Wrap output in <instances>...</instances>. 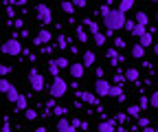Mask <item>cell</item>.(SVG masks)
<instances>
[{
    "instance_id": "cell-1",
    "label": "cell",
    "mask_w": 158,
    "mask_h": 132,
    "mask_svg": "<svg viewBox=\"0 0 158 132\" xmlns=\"http://www.w3.org/2000/svg\"><path fill=\"white\" fill-rule=\"evenodd\" d=\"M99 11H101V18H103V27L108 31H118V29H125L127 24V18L123 11L118 9H110V5H101L99 7Z\"/></svg>"
},
{
    "instance_id": "cell-2",
    "label": "cell",
    "mask_w": 158,
    "mask_h": 132,
    "mask_svg": "<svg viewBox=\"0 0 158 132\" xmlns=\"http://www.w3.org/2000/svg\"><path fill=\"white\" fill-rule=\"evenodd\" d=\"M48 92H51V97H53V99L64 97L66 92H68V84H66V79H62V77H53V84H51Z\"/></svg>"
},
{
    "instance_id": "cell-3",
    "label": "cell",
    "mask_w": 158,
    "mask_h": 132,
    "mask_svg": "<svg viewBox=\"0 0 158 132\" xmlns=\"http://www.w3.org/2000/svg\"><path fill=\"white\" fill-rule=\"evenodd\" d=\"M35 18H37V22H40V24L48 27V24L53 22V11H51L44 2H40V5L35 7Z\"/></svg>"
},
{
    "instance_id": "cell-4",
    "label": "cell",
    "mask_w": 158,
    "mask_h": 132,
    "mask_svg": "<svg viewBox=\"0 0 158 132\" xmlns=\"http://www.w3.org/2000/svg\"><path fill=\"white\" fill-rule=\"evenodd\" d=\"M27 77H29V84H31L33 92H42V90H44V77H42L35 68H31V70L27 73Z\"/></svg>"
},
{
    "instance_id": "cell-5",
    "label": "cell",
    "mask_w": 158,
    "mask_h": 132,
    "mask_svg": "<svg viewBox=\"0 0 158 132\" xmlns=\"http://www.w3.org/2000/svg\"><path fill=\"white\" fill-rule=\"evenodd\" d=\"M2 53L5 55H20L22 53V44H20L18 37H9V40L2 44Z\"/></svg>"
},
{
    "instance_id": "cell-6",
    "label": "cell",
    "mask_w": 158,
    "mask_h": 132,
    "mask_svg": "<svg viewBox=\"0 0 158 132\" xmlns=\"http://www.w3.org/2000/svg\"><path fill=\"white\" fill-rule=\"evenodd\" d=\"M94 90H97V95L99 97H110V90H112V84L108 79H94Z\"/></svg>"
},
{
    "instance_id": "cell-7",
    "label": "cell",
    "mask_w": 158,
    "mask_h": 132,
    "mask_svg": "<svg viewBox=\"0 0 158 132\" xmlns=\"http://www.w3.org/2000/svg\"><path fill=\"white\" fill-rule=\"evenodd\" d=\"M68 70H70V77L73 79H81L84 73H86V66H84V62H73Z\"/></svg>"
},
{
    "instance_id": "cell-8",
    "label": "cell",
    "mask_w": 158,
    "mask_h": 132,
    "mask_svg": "<svg viewBox=\"0 0 158 132\" xmlns=\"http://www.w3.org/2000/svg\"><path fill=\"white\" fill-rule=\"evenodd\" d=\"M51 40H53V33H51L48 29H42V31H40V35L33 40V44H37V46H40V44H48Z\"/></svg>"
},
{
    "instance_id": "cell-9",
    "label": "cell",
    "mask_w": 158,
    "mask_h": 132,
    "mask_svg": "<svg viewBox=\"0 0 158 132\" xmlns=\"http://www.w3.org/2000/svg\"><path fill=\"white\" fill-rule=\"evenodd\" d=\"M114 128H116V119H108L97 126V132H116Z\"/></svg>"
},
{
    "instance_id": "cell-10",
    "label": "cell",
    "mask_w": 158,
    "mask_h": 132,
    "mask_svg": "<svg viewBox=\"0 0 158 132\" xmlns=\"http://www.w3.org/2000/svg\"><path fill=\"white\" fill-rule=\"evenodd\" d=\"M57 132H77V128H75L68 119H64V117H62V119L57 121Z\"/></svg>"
},
{
    "instance_id": "cell-11",
    "label": "cell",
    "mask_w": 158,
    "mask_h": 132,
    "mask_svg": "<svg viewBox=\"0 0 158 132\" xmlns=\"http://www.w3.org/2000/svg\"><path fill=\"white\" fill-rule=\"evenodd\" d=\"M81 62H84V66H86V68L94 66V64H97V55H94V51H84V57H81Z\"/></svg>"
},
{
    "instance_id": "cell-12",
    "label": "cell",
    "mask_w": 158,
    "mask_h": 132,
    "mask_svg": "<svg viewBox=\"0 0 158 132\" xmlns=\"http://www.w3.org/2000/svg\"><path fill=\"white\" fill-rule=\"evenodd\" d=\"M77 97L81 101H86V104H90V106H94L99 101V95H92V92H77Z\"/></svg>"
},
{
    "instance_id": "cell-13",
    "label": "cell",
    "mask_w": 158,
    "mask_h": 132,
    "mask_svg": "<svg viewBox=\"0 0 158 132\" xmlns=\"http://www.w3.org/2000/svg\"><path fill=\"white\" fill-rule=\"evenodd\" d=\"M110 97H116L118 101H125V95H123V88H121V84H112Z\"/></svg>"
},
{
    "instance_id": "cell-14",
    "label": "cell",
    "mask_w": 158,
    "mask_h": 132,
    "mask_svg": "<svg viewBox=\"0 0 158 132\" xmlns=\"http://www.w3.org/2000/svg\"><path fill=\"white\" fill-rule=\"evenodd\" d=\"M125 79H130V82H138V79H141V70L134 68V66H130V68L125 70Z\"/></svg>"
},
{
    "instance_id": "cell-15",
    "label": "cell",
    "mask_w": 158,
    "mask_h": 132,
    "mask_svg": "<svg viewBox=\"0 0 158 132\" xmlns=\"http://www.w3.org/2000/svg\"><path fill=\"white\" fill-rule=\"evenodd\" d=\"M5 97H7L11 104H18V99H20V92H18V88H15L13 84H11V88H9V92H7Z\"/></svg>"
},
{
    "instance_id": "cell-16",
    "label": "cell",
    "mask_w": 158,
    "mask_h": 132,
    "mask_svg": "<svg viewBox=\"0 0 158 132\" xmlns=\"http://www.w3.org/2000/svg\"><path fill=\"white\" fill-rule=\"evenodd\" d=\"M136 24H141V27H147V22H149V18H147V13L145 11H136Z\"/></svg>"
},
{
    "instance_id": "cell-17",
    "label": "cell",
    "mask_w": 158,
    "mask_h": 132,
    "mask_svg": "<svg viewBox=\"0 0 158 132\" xmlns=\"http://www.w3.org/2000/svg\"><path fill=\"white\" fill-rule=\"evenodd\" d=\"M143 55H145V46H141V44H132V57L141 60Z\"/></svg>"
},
{
    "instance_id": "cell-18",
    "label": "cell",
    "mask_w": 158,
    "mask_h": 132,
    "mask_svg": "<svg viewBox=\"0 0 158 132\" xmlns=\"http://www.w3.org/2000/svg\"><path fill=\"white\" fill-rule=\"evenodd\" d=\"M75 9H77V7L73 5V0H64V2H62V11H64L66 15H73Z\"/></svg>"
},
{
    "instance_id": "cell-19",
    "label": "cell",
    "mask_w": 158,
    "mask_h": 132,
    "mask_svg": "<svg viewBox=\"0 0 158 132\" xmlns=\"http://www.w3.org/2000/svg\"><path fill=\"white\" fill-rule=\"evenodd\" d=\"M138 44H141V46H145V49H147L149 44H154V37H152V33L147 31L145 35H141V37H138Z\"/></svg>"
},
{
    "instance_id": "cell-20",
    "label": "cell",
    "mask_w": 158,
    "mask_h": 132,
    "mask_svg": "<svg viewBox=\"0 0 158 132\" xmlns=\"http://www.w3.org/2000/svg\"><path fill=\"white\" fill-rule=\"evenodd\" d=\"M141 106H138V104H132V106H127V115L130 117H141Z\"/></svg>"
},
{
    "instance_id": "cell-21",
    "label": "cell",
    "mask_w": 158,
    "mask_h": 132,
    "mask_svg": "<svg viewBox=\"0 0 158 132\" xmlns=\"http://www.w3.org/2000/svg\"><path fill=\"white\" fill-rule=\"evenodd\" d=\"M130 9H134V0H121V5H118V11L127 13Z\"/></svg>"
},
{
    "instance_id": "cell-22",
    "label": "cell",
    "mask_w": 158,
    "mask_h": 132,
    "mask_svg": "<svg viewBox=\"0 0 158 132\" xmlns=\"http://www.w3.org/2000/svg\"><path fill=\"white\" fill-rule=\"evenodd\" d=\"M75 35H77V40H79V42H81V44H86V42H88V33H86V31H84L81 27H77V31H75Z\"/></svg>"
},
{
    "instance_id": "cell-23",
    "label": "cell",
    "mask_w": 158,
    "mask_h": 132,
    "mask_svg": "<svg viewBox=\"0 0 158 132\" xmlns=\"http://www.w3.org/2000/svg\"><path fill=\"white\" fill-rule=\"evenodd\" d=\"M27 101H29V95H20V99L15 104V110H27Z\"/></svg>"
},
{
    "instance_id": "cell-24",
    "label": "cell",
    "mask_w": 158,
    "mask_h": 132,
    "mask_svg": "<svg viewBox=\"0 0 158 132\" xmlns=\"http://www.w3.org/2000/svg\"><path fill=\"white\" fill-rule=\"evenodd\" d=\"M106 55H108L110 60H114L112 64H118V62H121V55L116 53V49H108V53H106Z\"/></svg>"
},
{
    "instance_id": "cell-25",
    "label": "cell",
    "mask_w": 158,
    "mask_h": 132,
    "mask_svg": "<svg viewBox=\"0 0 158 132\" xmlns=\"http://www.w3.org/2000/svg\"><path fill=\"white\" fill-rule=\"evenodd\" d=\"M130 33H132L134 37H141V35H145V33H147V29H145V27H141V24H136Z\"/></svg>"
},
{
    "instance_id": "cell-26",
    "label": "cell",
    "mask_w": 158,
    "mask_h": 132,
    "mask_svg": "<svg viewBox=\"0 0 158 132\" xmlns=\"http://www.w3.org/2000/svg\"><path fill=\"white\" fill-rule=\"evenodd\" d=\"M92 37H94V42H97V46H103V44H106V37H108V35L99 31V33H94Z\"/></svg>"
},
{
    "instance_id": "cell-27",
    "label": "cell",
    "mask_w": 158,
    "mask_h": 132,
    "mask_svg": "<svg viewBox=\"0 0 158 132\" xmlns=\"http://www.w3.org/2000/svg\"><path fill=\"white\" fill-rule=\"evenodd\" d=\"M84 24H88V27H90V33H92V35L101 31V29L97 27V22H94V20H90V18H86V20H84Z\"/></svg>"
},
{
    "instance_id": "cell-28",
    "label": "cell",
    "mask_w": 158,
    "mask_h": 132,
    "mask_svg": "<svg viewBox=\"0 0 158 132\" xmlns=\"http://www.w3.org/2000/svg\"><path fill=\"white\" fill-rule=\"evenodd\" d=\"M48 70H51V75H53V77H59V66H57V62H55V60L48 64Z\"/></svg>"
},
{
    "instance_id": "cell-29",
    "label": "cell",
    "mask_w": 158,
    "mask_h": 132,
    "mask_svg": "<svg viewBox=\"0 0 158 132\" xmlns=\"http://www.w3.org/2000/svg\"><path fill=\"white\" fill-rule=\"evenodd\" d=\"M55 62H57V66H59V68H62V70H64V68H70V62H68L66 57H57Z\"/></svg>"
},
{
    "instance_id": "cell-30",
    "label": "cell",
    "mask_w": 158,
    "mask_h": 132,
    "mask_svg": "<svg viewBox=\"0 0 158 132\" xmlns=\"http://www.w3.org/2000/svg\"><path fill=\"white\" fill-rule=\"evenodd\" d=\"M149 106L152 108H158V90H154L152 95H149Z\"/></svg>"
},
{
    "instance_id": "cell-31",
    "label": "cell",
    "mask_w": 158,
    "mask_h": 132,
    "mask_svg": "<svg viewBox=\"0 0 158 132\" xmlns=\"http://www.w3.org/2000/svg\"><path fill=\"white\" fill-rule=\"evenodd\" d=\"M9 88H11L9 79H0V90H2V95H7V92H9Z\"/></svg>"
},
{
    "instance_id": "cell-32",
    "label": "cell",
    "mask_w": 158,
    "mask_h": 132,
    "mask_svg": "<svg viewBox=\"0 0 158 132\" xmlns=\"http://www.w3.org/2000/svg\"><path fill=\"white\" fill-rule=\"evenodd\" d=\"M24 117H27V121H33V119L37 117V112H35L33 108H27V110H24Z\"/></svg>"
},
{
    "instance_id": "cell-33",
    "label": "cell",
    "mask_w": 158,
    "mask_h": 132,
    "mask_svg": "<svg viewBox=\"0 0 158 132\" xmlns=\"http://www.w3.org/2000/svg\"><path fill=\"white\" fill-rule=\"evenodd\" d=\"M53 115H57L59 119H62V117L66 115V108H62V106H55V108H53Z\"/></svg>"
},
{
    "instance_id": "cell-34",
    "label": "cell",
    "mask_w": 158,
    "mask_h": 132,
    "mask_svg": "<svg viewBox=\"0 0 158 132\" xmlns=\"http://www.w3.org/2000/svg\"><path fill=\"white\" fill-rule=\"evenodd\" d=\"M138 106H141V110H147L149 108V97H141L138 99Z\"/></svg>"
},
{
    "instance_id": "cell-35",
    "label": "cell",
    "mask_w": 158,
    "mask_h": 132,
    "mask_svg": "<svg viewBox=\"0 0 158 132\" xmlns=\"http://www.w3.org/2000/svg\"><path fill=\"white\" fill-rule=\"evenodd\" d=\"M114 119H116V123H125L127 121V112H118V115H114Z\"/></svg>"
},
{
    "instance_id": "cell-36",
    "label": "cell",
    "mask_w": 158,
    "mask_h": 132,
    "mask_svg": "<svg viewBox=\"0 0 158 132\" xmlns=\"http://www.w3.org/2000/svg\"><path fill=\"white\" fill-rule=\"evenodd\" d=\"M57 46H59V49H66V46H68V42H66V37H64V35H59V37H57Z\"/></svg>"
},
{
    "instance_id": "cell-37",
    "label": "cell",
    "mask_w": 158,
    "mask_h": 132,
    "mask_svg": "<svg viewBox=\"0 0 158 132\" xmlns=\"http://www.w3.org/2000/svg\"><path fill=\"white\" fill-rule=\"evenodd\" d=\"M125 82V73H116L114 75V84H123Z\"/></svg>"
},
{
    "instance_id": "cell-38",
    "label": "cell",
    "mask_w": 158,
    "mask_h": 132,
    "mask_svg": "<svg viewBox=\"0 0 158 132\" xmlns=\"http://www.w3.org/2000/svg\"><path fill=\"white\" fill-rule=\"evenodd\" d=\"M149 126V119L147 117H138V128H147Z\"/></svg>"
},
{
    "instance_id": "cell-39",
    "label": "cell",
    "mask_w": 158,
    "mask_h": 132,
    "mask_svg": "<svg viewBox=\"0 0 158 132\" xmlns=\"http://www.w3.org/2000/svg\"><path fill=\"white\" fill-rule=\"evenodd\" d=\"M0 73H2V77H7V75L11 73V66H7V64H2V66H0Z\"/></svg>"
},
{
    "instance_id": "cell-40",
    "label": "cell",
    "mask_w": 158,
    "mask_h": 132,
    "mask_svg": "<svg viewBox=\"0 0 158 132\" xmlns=\"http://www.w3.org/2000/svg\"><path fill=\"white\" fill-rule=\"evenodd\" d=\"M73 5L79 7V9H86V0H73Z\"/></svg>"
},
{
    "instance_id": "cell-41",
    "label": "cell",
    "mask_w": 158,
    "mask_h": 132,
    "mask_svg": "<svg viewBox=\"0 0 158 132\" xmlns=\"http://www.w3.org/2000/svg\"><path fill=\"white\" fill-rule=\"evenodd\" d=\"M114 44H116V49H123V46H125V40H121V37H116V40H114Z\"/></svg>"
},
{
    "instance_id": "cell-42",
    "label": "cell",
    "mask_w": 158,
    "mask_h": 132,
    "mask_svg": "<svg viewBox=\"0 0 158 132\" xmlns=\"http://www.w3.org/2000/svg\"><path fill=\"white\" fill-rule=\"evenodd\" d=\"M94 77H97V79H101V77H103V68H101V66H97V73H94Z\"/></svg>"
},
{
    "instance_id": "cell-43",
    "label": "cell",
    "mask_w": 158,
    "mask_h": 132,
    "mask_svg": "<svg viewBox=\"0 0 158 132\" xmlns=\"http://www.w3.org/2000/svg\"><path fill=\"white\" fill-rule=\"evenodd\" d=\"M134 27H136V20H127V24H125V29H127V31H132Z\"/></svg>"
},
{
    "instance_id": "cell-44",
    "label": "cell",
    "mask_w": 158,
    "mask_h": 132,
    "mask_svg": "<svg viewBox=\"0 0 158 132\" xmlns=\"http://www.w3.org/2000/svg\"><path fill=\"white\" fill-rule=\"evenodd\" d=\"M7 15H9V20H13V15H15V13H13V9H11V7H7Z\"/></svg>"
},
{
    "instance_id": "cell-45",
    "label": "cell",
    "mask_w": 158,
    "mask_h": 132,
    "mask_svg": "<svg viewBox=\"0 0 158 132\" xmlns=\"http://www.w3.org/2000/svg\"><path fill=\"white\" fill-rule=\"evenodd\" d=\"M143 132H158V130H156V128H149V126H147V128H143Z\"/></svg>"
},
{
    "instance_id": "cell-46",
    "label": "cell",
    "mask_w": 158,
    "mask_h": 132,
    "mask_svg": "<svg viewBox=\"0 0 158 132\" xmlns=\"http://www.w3.org/2000/svg\"><path fill=\"white\" fill-rule=\"evenodd\" d=\"M33 132H46V128H44V126H40V128H35Z\"/></svg>"
},
{
    "instance_id": "cell-47",
    "label": "cell",
    "mask_w": 158,
    "mask_h": 132,
    "mask_svg": "<svg viewBox=\"0 0 158 132\" xmlns=\"http://www.w3.org/2000/svg\"><path fill=\"white\" fill-rule=\"evenodd\" d=\"M2 132H11V128H9V123H5V126H2Z\"/></svg>"
},
{
    "instance_id": "cell-48",
    "label": "cell",
    "mask_w": 158,
    "mask_h": 132,
    "mask_svg": "<svg viewBox=\"0 0 158 132\" xmlns=\"http://www.w3.org/2000/svg\"><path fill=\"white\" fill-rule=\"evenodd\" d=\"M154 53H156V55H158V44H154Z\"/></svg>"
},
{
    "instance_id": "cell-49",
    "label": "cell",
    "mask_w": 158,
    "mask_h": 132,
    "mask_svg": "<svg viewBox=\"0 0 158 132\" xmlns=\"http://www.w3.org/2000/svg\"><path fill=\"white\" fill-rule=\"evenodd\" d=\"M156 22H158V11H156Z\"/></svg>"
},
{
    "instance_id": "cell-50",
    "label": "cell",
    "mask_w": 158,
    "mask_h": 132,
    "mask_svg": "<svg viewBox=\"0 0 158 132\" xmlns=\"http://www.w3.org/2000/svg\"><path fill=\"white\" fill-rule=\"evenodd\" d=\"M149 2H158V0H149Z\"/></svg>"
}]
</instances>
